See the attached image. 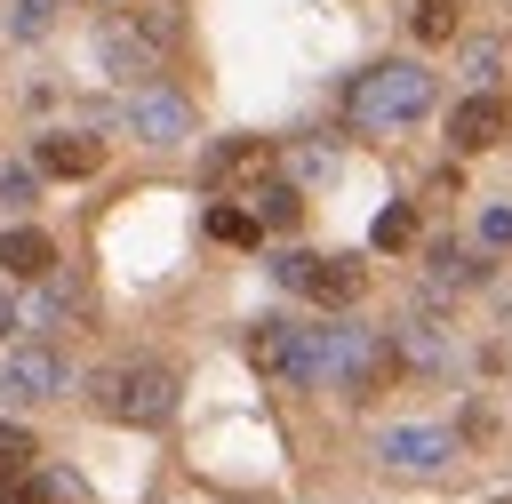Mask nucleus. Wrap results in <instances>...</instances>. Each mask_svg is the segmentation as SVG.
<instances>
[{"instance_id":"8","label":"nucleus","mask_w":512,"mask_h":504,"mask_svg":"<svg viewBox=\"0 0 512 504\" xmlns=\"http://www.w3.org/2000/svg\"><path fill=\"white\" fill-rule=\"evenodd\" d=\"M504 128H512V104L496 88H472V96L448 104V144L456 152H488V144H504Z\"/></svg>"},{"instance_id":"20","label":"nucleus","mask_w":512,"mask_h":504,"mask_svg":"<svg viewBox=\"0 0 512 504\" xmlns=\"http://www.w3.org/2000/svg\"><path fill=\"white\" fill-rule=\"evenodd\" d=\"M288 176H296V184H320V176H336V152H328V144H296V152H288Z\"/></svg>"},{"instance_id":"4","label":"nucleus","mask_w":512,"mask_h":504,"mask_svg":"<svg viewBox=\"0 0 512 504\" xmlns=\"http://www.w3.org/2000/svg\"><path fill=\"white\" fill-rule=\"evenodd\" d=\"M272 280L296 288V296H312V304H328V312H344L360 296V264L352 256H312V248H280L272 256Z\"/></svg>"},{"instance_id":"9","label":"nucleus","mask_w":512,"mask_h":504,"mask_svg":"<svg viewBox=\"0 0 512 504\" xmlns=\"http://www.w3.org/2000/svg\"><path fill=\"white\" fill-rule=\"evenodd\" d=\"M32 168H40V176H64V184H80V176H96V168H104V136L48 128V136H32Z\"/></svg>"},{"instance_id":"23","label":"nucleus","mask_w":512,"mask_h":504,"mask_svg":"<svg viewBox=\"0 0 512 504\" xmlns=\"http://www.w3.org/2000/svg\"><path fill=\"white\" fill-rule=\"evenodd\" d=\"M480 248H512V208H504V200L480 208Z\"/></svg>"},{"instance_id":"15","label":"nucleus","mask_w":512,"mask_h":504,"mask_svg":"<svg viewBox=\"0 0 512 504\" xmlns=\"http://www.w3.org/2000/svg\"><path fill=\"white\" fill-rule=\"evenodd\" d=\"M408 32H416L424 48H440V40L464 32V16H456V0H408Z\"/></svg>"},{"instance_id":"25","label":"nucleus","mask_w":512,"mask_h":504,"mask_svg":"<svg viewBox=\"0 0 512 504\" xmlns=\"http://www.w3.org/2000/svg\"><path fill=\"white\" fill-rule=\"evenodd\" d=\"M32 184H40V168H0V200L8 208H32Z\"/></svg>"},{"instance_id":"22","label":"nucleus","mask_w":512,"mask_h":504,"mask_svg":"<svg viewBox=\"0 0 512 504\" xmlns=\"http://www.w3.org/2000/svg\"><path fill=\"white\" fill-rule=\"evenodd\" d=\"M8 8H16V16H8V24H16V40H32V32H48V24H56V0H8Z\"/></svg>"},{"instance_id":"3","label":"nucleus","mask_w":512,"mask_h":504,"mask_svg":"<svg viewBox=\"0 0 512 504\" xmlns=\"http://www.w3.org/2000/svg\"><path fill=\"white\" fill-rule=\"evenodd\" d=\"M120 128H128L136 144L168 152V144H184V136H192V96H184V88H168V80H136V88H128V104H120Z\"/></svg>"},{"instance_id":"12","label":"nucleus","mask_w":512,"mask_h":504,"mask_svg":"<svg viewBox=\"0 0 512 504\" xmlns=\"http://www.w3.org/2000/svg\"><path fill=\"white\" fill-rule=\"evenodd\" d=\"M0 272H8V280H48V272H56V240H48L40 224H8V232H0Z\"/></svg>"},{"instance_id":"19","label":"nucleus","mask_w":512,"mask_h":504,"mask_svg":"<svg viewBox=\"0 0 512 504\" xmlns=\"http://www.w3.org/2000/svg\"><path fill=\"white\" fill-rule=\"evenodd\" d=\"M0 504H48V480L32 464H0Z\"/></svg>"},{"instance_id":"1","label":"nucleus","mask_w":512,"mask_h":504,"mask_svg":"<svg viewBox=\"0 0 512 504\" xmlns=\"http://www.w3.org/2000/svg\"><path fill=\"white\" fill-rule=\"evenodd\" d=\"M432 104H440V80H432L416 56L368 64V72L344 88V120H352V128H368V136H400V128H416Z\"/></svg>"},{"instance_id":"18","label":"nucleus","mask_w":512,"mask_h":504,"mask_svg":"<svg viewBox=\"0 0 512 504\" xmlns=\"http://www.w3.org/2000/svg\"><path fill=\"white\" fill-rule=\"evenodd\" d=\"M96 48H104V64H120V80H144V72H152V48H144L136 32H104Z\"/></svg>"},{"instance_id":"13","label":"nucleus","mask_w":512,"mask_h":504,"mask_svg":"<svg viewBox=\"0 0 512 504\" xmlns=\"http://www.w3.org/2000/svg\"><path fill=\"white\" fill-rule=\"evenodd\" d=\"M424 272H432L440 296H456V288H480V280H488V256H472V248H456V240H432V248H424Z\"/></svg>"},{"instance_id":"5","label":"nucleus","mask_w":512,"mask_h":504,"mask_svg":"<svg viewBox=\"0 0 512 504\" xmlns=\"http://www.w3.org/2000/svg\"><path fill=\"white\" fill-rule=\"evenodd\" d=\"M248 360L264 376H288V384H320V328H296V320H264L248 336Z\"/></svg>"},{"instance_id":"26","label":"nucleus","mask_w":512,"mask_h":504,"mask_svg":"<svg viewBox=\"0 0 512 504\" xmlns=\"http://www.w3.org/2000/svg\"><path fill=\"white\" fill-rule=\"evenodd\" d=\"M464 72L488 88V80H496V40H472V48H464Z\"/></svg>"},{"instance_id":"27","label":"nucleus","mask_w":512,"mask_h":504,"mask_svg":"<svg viewBox=\"0 0 512 504\" xmlns=\"http://www.w3.org/2000/svg\"><path fill=\"white\" fill-rule=\"evenodd\" d=\"M8 328H16V304H8V296H0V336H8Z\"/></svg>"},{"instance_id":"6","label":"nucleus","mask_w":512,"mask_h":504,"mask_svg":"<svg viewBox=\"0 0 512 504\" xmlns=\"http://www.w3.org/2000/svg\"><path fill=\"white\" fill-rule=\"evenodd\" d=\"M376 456H384L392 472H448L456 432H448V424H384V432H376Z\"/></svg>"},{"instance_id":"7","label":"nucleus","mask_w":512,"mask_h":504,"mask_svg":"<svg viewBox=\"0 0 512 504\" xmlns=\"http://www.w3.org/2000/svg\"><path fill=\"white\" fill-rule=\"evenodd\" d=\"M72 376H64V360L48 352V344H16L8 360H0V400L8 408H32V400H56Z\"/></svg>"},{"instance_id":"24","label":"nucleus","mask_w":512,"mask_h":504,"mask_svg":"<svg viewBox=\"0 0 512 504\" xmlns=\"http://www.w3.org/2000/svg\"><path fill=\"white\" fill-rule=\"evenodd\" d=\"M32 456H40V440H32L24 424H8V416H0V464H32Z\"/></svg>"},{"instance_id":"10","label":"nucleus","mask_w":512,"mask_h":504,"mask_svg":"<svg viewBox=\"0 0 512 504\" xmlns=\"http://www.w3.org/2000/svg\"><path fill=\"white\" fill-rule=\"evenodd\" d=\"M272 168H280V152H272L264 136H232V144L208 152V184H232V192H256Z\"/></svg>"},{"instance_id":"11","label":"nucleus","mask_w":512,"mask_h":504,"mask_svg":"<svg viewBox=\"0 0 512 504\" xmlns=\"http://www.w3.org/2000/svg\"><path fill=\"white\" fill-rule=\"evenodd\" d=\"M392 352H400L408 368H448V360H456V344H448V328H440L432 312H400V328H392Z\"/></svg>"},{"instance_id":"17","label":"nucleus","mask_w":512,"mask_h":504,"mask_svg":"<svg viewBox=\"0 0 512 504\" xmlns=\"http://www.w3.org/2000/svg\"><path fill=\"white\" fill-rule=\"evenodd\" d=\"M256 232H264V216H256V208H232V200H216V208H208V240H224V248H248Z\"/></svg>"},{"instance_id":"2","label":"nucleus","mask_w":512,"mask_h":504,"mask_svg":"<svg viewBox=\"0 0 512 504\" xmlns=\"http://www.w3.org/2000/svg\"><path fill=\"white\" fill-rule=\"evenodd\" d=\"M88 408L112 424H168L176 416V368L168 360H112L88 376Z\"/></svg>"},{"instance_id":"14","label":"nucleus","mask_w":512,"mask_h":504,"mask_svg":"<svg viewBox=\"0 0 512 504\" xmlns=\"http://www.w3.org/2000/svg\"><path fill=\"white\" fill-rule=\"evenodd\" d=\"M248 200H256V216H264V224H272V232H288V224H296V216H304V192H296V184H288V176H264V184H256V192H248Z\"/></svg>"},{"instance_id":"21","label":"nucleus","mask_w":512,"mask_h":504,"mask_svg":"<svg viewBox=\"0 0 512 504\" xmlns=\"http://www.w3.org/2000/svg\"><path fill=\"white\" fill-rule=\"evenodd\" d=\"M408 240H416V208L400 200V208H384V216H376V248H408Z\"/></svg>"},{"instance_id":"16","label":"nucleus","mask_w":512,"mask_h":504,"mask_svg":"<svg viewBox=\"0 0 512 504\" xmlns=\"http://www.w3.org/2000/svg\"><path fill=\"white\" fill-rule=\"evenodd\" d=\"M72 304H80V288L48 272V280H32V304H24V320H32V328H56V320H64Z\"/></svg>"}]
</instances>
